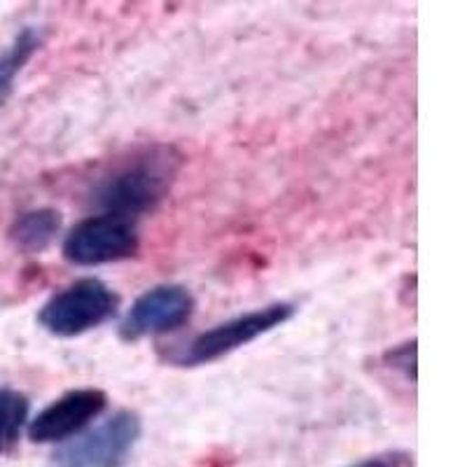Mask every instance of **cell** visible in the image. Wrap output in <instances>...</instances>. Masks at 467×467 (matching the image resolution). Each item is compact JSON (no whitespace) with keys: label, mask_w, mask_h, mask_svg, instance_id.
I'll list each match as a JSON object with an SVG mask.
<instances>
[{"label":"cell","mask_w":467,"mask_h":467,"mask_svg":"<svg viewBox=\"0 0 467 467\" xmlns=\"http://www.w3.org/2000/svg\"><path fill=\"white\" fill-rule=\"evenodd\" d=\"M182 160L185 157L175 145H140L96 178L87 192V202L99 213L136 220L169 197L181 175Z\"/></svg>","instance_id":"cell-1"},{"label":"cell","mask_w":467,"mask_h":467,"mask_svg":"<svg viewBox=\"0 0 467 467\" xmlns=\"http://www.w3.org/2000/svg\"><path fill=\"white\" fill-rule=\"evenodd\" d=\"M295 304L274 302L262 308H253L241 316L224 320V323L213 325L211 329L199 332L194 339L187 344L171 348L164 353V360L175 367H202L218 362L223 358L232 356L234 350L253 344L260 337L269 335L276 327L285 325L295 316Z\"/></svg>","instance_id":"cell-2"},{"label":"cell","mask_w":467,"mask_h":467,"mask_svg":"<svg viewBox=\"0 0 467 467\" xmlns=\"http://www.w3.org/2000/svg\"><path fill=\"white\" fill-rule=\"evenodd\" d=\"M119 295L106 281L94 276L78 278L43 304L37 323L58 339H73L101 327L117 316Z\"/></svg>","instance_id":"cell-3"},{"label":"cell","mask_w":467,"mask_h":467,"mask_svg":"<svg viewBox=\"0 0 467 467\" xmlns=\"http://www.w3.org/2000/svg\"><path fill=\"white\" fill-rule=\"evenodd\" d=\"M143 435V420L131 409H119L89 432L70 437L52 453L54 467H124Z\"/></svg>","instance_id":"cell-4"},{"label":"cell","mask_w":467,"mask_h":467,"mask_svg":"<svg viewBox=\"0 0 467 467\" xmlns=\"http://www.w3.org/2000/svg\"><path fill=\"white\" fill-rule=\"evenodd\" d=\"M139 248L140 232L136 220L96 213L66 234L61 253L75 266H101L129 260Z\"/></svg>","instance_id":"cell-5"},{"label":"cell","mask_w":467,"mask_h":467,"mask_svg":"<svg viewBox=\"0 0 467 467\" xmlns=\"http://www.w3.org/2000/svg\"><path fill=\"white\" fill-rule=\"evenodd\" d=\"M194 308H197V299L185 285H178V283L154 285L136 297L117 327V335L127 344L166 335L190 323Z\"/></svg>","instance_id":"cell-6"},{"label":"cell","mask_w":467,"mask_h":467,"mask_svg":"<svg viewBox=\"0 0 467 467\" xmlns=\"http://www.w3.org/2000/svg\"><path fill=\"white\" fill-rule=\"evenodd\" d=\"M108 393L101 388H75L68 390L28 420V440L36 444H64L80 435L91 420L106 411Z\"/></svg>","instance_id":"cell-7"},{"label":"cell","mask_w":467,"mask_h":467,"mask_svg":"<svg viewBox=\"0 0 467 467\" xmlns=\"http://www.w3.org/2000/svg\"><path fill=\"white\" fill-rule=\"evenodd\" d=\"M61 229H64V215L57 208L45 206L22 213L10 224L7 236L16 250H22L26 255H37L57 241Z\"/></svg>","instance_id":"cell-8"},{"label":"cell","mask_w":467,"mask_h":467,"mask_svg":"<svg viewBox=\"0 0 467 467\" xmlns=\"http://www.w3.org/2000/svg\"><path fill=\"white\" fill-rule=\"evenodd\" d=\"M43 45V36L33 26L22 28L15 40L0 52V106L7 101V96L15 89L16 75L26 68V64L36 57V52Z\"/></svg>","instance_id":"cell-9"},{"label":"cell","mask_w":467,"mask_h":467,"mask_svg":"<svg viewBox=\"0 0 467 467\" xmlns=\"http://www.w3.org/2000/svg\"><path fill=\"white\" fill-rule=\"evenodd\" d=\"M31 402L15 388H0V456L7 453L28 423Z\"/></svg>","instance_id":"cell-10"},{"label":"cell","mask_w":467,"mask_h":467,"mask_svg":"<svg viewBox=\"0 0 467 467\" xmlns=\"http://www.w3.org/2000/svg\"><path fill=\"white\" fill-rule=\"evenodd\" d=\"M416 339H407L398 346H390V348L383 353V365L393 372L402 374L409 383H416Z\"/></svg>","instance_id":"cell-11"},{"label":"cell","mask_w":467,"mask_h":467,"mask_svg":"<svg viewBox=\"0 0 467 467\" xmlns=\"http://www.w3.org/2000/svg\"><path fill=\"white\" fill-rule=\"evenodd\" d=\"M348 467H414V456L409 451H383L377 456H367Z\"/></svg>","instance_id":"cell-12"}]
</instances>
